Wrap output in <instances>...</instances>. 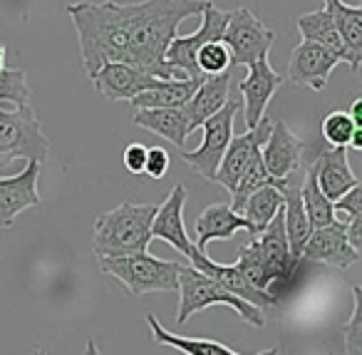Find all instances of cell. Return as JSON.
I'll return each instance as SVG.
<instances>
[{
  "mask_svg": "<svg viewBox=\"0 0 362 355\" xmlns=\"http://www.w3.org/2000/svg\"><path fill=\"white\" fill-rule=\"evenodd\" d=\"M189 266H194V269H199L202 274H206L209 278H214L218 286H223V288L228 291V293L238 295V298L248 300V303L258 305V308H268V305H276V295L268 293V291H261L256 288V286L251 283V281L246 278V276L241 274V269H238L236 264L226 266V264H214L211 259H209L206 251L197 249V246H192V251H189Z\"/></svg>",
  "mask_w": 362,
  "mask_h": 355,
  "instance_id": "obj_12",
  "label": "cell"
},
{
  "mask_svg": "<svg viewBox=\"0 0 362 355\" xmlns=\"http://www.w3.org/2000/svg\"><path fill=\"white\" fill-rule=\"evenodd\" d=\"M246 70H248V75H246V80L241 82V97H243L241 110H243V115H246V127L253 130V127L266 117L268 102L281 90L283 75L273 70L268 57L256 60L253 65H248Z\"/></svg>",
  "mask_w": 362,
  "mask_h": 355,
  "instance_id": "obj_13",
  "label": "cell"
},
{
  "mask_svg": "<svg viewBox=\"0 0 362 355\" xmlns=\"http://www.w3.org/2000/svg\"><path fill=\"white\" fill-rule=\"evenodd\" d=\"M197 239H194V246L202 251H206V246L211 241L218 239H231L236 231H248L253 236V226L251 221L243 214L231 209V204H211L199 214L197 224Z\"/></svg>",
  "mask_w": 362,
  "mask_h": 355,
  "instance_id": "obj_21",
  "label": "cell"
},
{
  "mask_svg": "<svg viewBox=\"0 0 362 355\" xmlns=\"http://www.w3.org/2000/svg\"><path fill=\"white\" fill-rule=\"evenodd\" d=\"M231 80H233V67L226 72H218V75H209L199 82L192 100L184 105V112H187V120H189V135H192L194 130H199L214 112H218L226 105Z\"/></svg>",
  "mask_w": 362,
  "mask_h": 355,
  "instance_id": "obj_20",
  "label": "cell"
},
{
  "mask_svg": "<svg viewBox=\"0 0 362 355\" xmlns=\"http://www.w3.org/2000/svg\"><path fill=\"white\" fill-rule=\"evenodd\" d=\"M258 246H261V259L263 269H266L268 283H276V281H288L293 278L298 269V261H293L291 246L286 239V226H283V209L278 211L271 219V224L256 236Z\"/></svg>",
  "mask_w": 362,
  "mask_h": 355,
  "instance_id": "obj_18",
  "label": "cell"
},
{
  "mask_svg": "<svg viewBox=\"0 0 362 355\" xmlns=\"http://www.w3.org/2000/svg\"><path fill=\"white\" fill-rule=\"evenodd\" d=\"M95 90L102 97L112 102H129L132 97H136L139 92L151 90L159 82V77H151L146 72H141L139 67L127 65V62H105L95 75L90 77Z\"/></svg>",
  "mask_w": 362,
  "mask_h": 355,
  "instance_id": "obj_16",
  "label": "cell"
},
{
  "mask_svg": "<svg viewBox=\"0 0 362 355\" xmlns=\"http://www.w3.org/2000/svg\"><path fill=\"white\" fill-rule=\"evenodd\" d=\"M100 271L115 276L132 295L159 293V291L179 288V274L184 269V261H164L151 256L149 251L127 256H100Z\"/></svg>",
  "mask_w": 362,
  "mask_h": 355,
  "instance_id": "obj_3",
  "label": "cell"
},
{
  "mask_svg": "<svg viewBox=\"0 0 362 355\" xmlns=\"http://www.w3.org/2000/svg\"><path fill=\"white\" fill-rule=\"evenodd\" d=\"M40 162H28L25 169L13 176H0V229H11L16 224V216L25 209L40 206Z\"/></svg>",
  "mask_w": 362,
  "mask_h": 355,
  "instance_id": "obj_10",
  "label": "cell"
},
{
  "mask_svg": "<svg viewBox=\"0 0 362 355\" xmlns=\"http://www.w3.org/2000/svg\"><path fill=\"white\" fill-rule=\"evenodd\" d=\"M347 115L352 117L355 127H360V130H362V97H357V100L352 102V107H350V112H347Z\"/></svg>",
  "mask_w": 362,
  "mask_h": 355,
  "instance_id": "obj_36",
  "label": "cell"
},
{
  "mask_svg": "<svg viewBox=\"0 0 362 355\" xmlns=\"http://www.w3.org/2000/svg\"><path fill=\"white\" fill-rule=\"evenodd\" d=\"M236 266L241 269V274L251 281L256 288L261 291H268L271 293V283H268V276H266V269H263V259H261V246H258V239L251 236L246 246L238 251V259H236Z\"/></svg>",
  "mask_w": 362,
  "mask_h": 355,
  "instance_id": "obj_29",
  "label": "cell"
},
{
  "mask_svg": "<svg viewBox=\"0 0 362 355\" xmlns=\"http://www.w3.org/2000/svg\"><path fill=\"white\" fill-rule=\"evenodd\" d=\"M179 310H176V323L184 325L194 313L206 310L211 305H228L233 308L248 325L253 328H266V315L263 308L248 303V300L238 298V295L228 293L223 286H218L214 278H209L206 274H202L194 266H184L179 274Z\"/></svg>",
  "mask_w": 362,
  "mask_h": 355,
  "instance_id": "obj_4",
  "label": "cell"
},
{
  "mask_svg": "<svg viewBox=\"0 0 362 355\" xmlns=\"http://www.w3.org/2000/svg\"><path fill=\"white\" fill-rule=\"evenodd\" d=\"M184 204H187V189H184V184H176L169 191V196L156 206V214L151 219V239L166 241L187 261L194 241L189 239L187 226H184Z\"/></svg>",
  "mask_w": 362,
  "mask_h": 355,
  "instance_id": "obj_17",
  "label": "cell"
},
{
  "mask_svg": "<svg viewBox=\"0 0 362 355\" xmlns=\"http://www.w3.org/2000/svg\"><path fill=\"white\" fill-rule=\"evenodd\" d=\"M303 259L317 261V264L332 266V269H350L360 259V251L352 249V244L347 241L345 224L332 221V224L310 231L305 246H303L300 261Z\"/></svg>",
  "mask_w": 362,
  "mask_h": 355,
  "instance_id": "obj_15",
  "label": "cell"
},
{
  "mask_svg": "<svg viewBox=\"0 0 362 355\" xmlns=\"http://www.w3.org/2000/svg\"><path fill=\"white\" fill-rule=\"evenodd\" d=\"M342 343L347 355H362V288L352 286V315L342 328Z\"/></svg>",
  "mask_w": 362,
  "mask_h": 355,
  "instance_id": "obj_33",
  "label": "cell"
},
{
  "mask_svg": "<svg viewBox=\"0 0 362 355\" xmlns=\"http://www.w3.org/2000/svg\"><path fill=\"white\" fill-rule=\"evenodd\" d=\"M136 127L146 132H154L156 137H164L174 147L184 150L189 137V120L184 107H156V110H134L132 117Z\"/></svg>",
  "mask_w": 362,
  "mask_h": 355,
  "instance_id": "obj_22",
  "label": "cell"
},
{
  "mask_svg": "<svg viewBox=\"0 0 362 355\" xmlns=\"http://www.w3.org/2000/svg\"><path fill=\"white\" fill-rule=\"evenodd\" d=\"M322 8L330 13L347 52H350V70L357 72L362 62V8L347 6L345 0H322Z\"/></svg>",
  "mask_w": 362,
  "mask_h": 355,
  "instance_id": "obj_23",
  "label": "cell"
},
{
  "mask_svg": "<svg viewBox=\"0 0 362 355\" xmlns=\"http://www.w3.org/2000/svg\"><path fill=\"white\" fill-rule=\"evenodd\" d=\"M296 26L303 40L317 43V45H322L325 50H330L340 62L350 65V52H347L345 43H342L340 33H337L335 23H332L330 13H327L325 8H317V11L305 13V16H298Z\"/></svg>",
  "mask_w": 362,
  "mask_h": 355,
  "instance_id": "obj_24",
  "label": "cell"
},
{
  "mask_svg": "<svg viewBox=\"0 0 362 355\" xmlns=\"http://www.w3.org/2000/svg\"><path fill=\"white\" fill-rule=\"evenodd\" d=\"M122 162H124V169L129 174H144V162H146V147L139 142H132L122 152Z\"/></svg>",
  "mask_w": 362,
  "mask_h": 355,
  "instance_id": "obj_35",
  "label": "cell"
},
{
  "mask_svg": "<svg viewBox=\"0 0 362 355\" xmlns=\"http://www.w3.org/2000/svg\"><path fill=\"white\" fill-rule=\"evenodd\" d=\"M149 320V328H151V335L159 345H169V348H176L181 350L184 355H243V353H236L231 350L228 345L218 343V340H211V338H187V335H176L171 330H166L164 325L159 323L156 315H146ZM256 355H278L276 348H268L263 353H256Z\"/></svg>",
  "mask_w": 362,
  "mask_h": 355,
  "instance_id": "obj_25",
  "label": "cell"
},
{
  "mask_svg": "<svg viewBox=\"0 0 362 355\" xmlns=\"http://www.w3.org/2000/svg\"><path fill=\"white\" fill-rule=\"evenodd\" d=\"M169 171V152L164 147H146L144 174L151 179H161Z\"/></svg>",
  "mask_w": 362,
  "mask_h": 355,
  "instance_id": "obj_34",
  "label": "cell"
},
{
  "mask_svg": "<svg viewBox=\"0 0 362 355\" xmlns=\"http://www.w3.org/2000/svg\"><path fill=\"white\" fill-rule=\"evenodd\" d=\"M50 142L42 132L35 110L30 105H6L0 102V169L11 162H47Z\"/></svg>",
  "mask_w": 362,
  "mask_h": 355,
  "instance_id": "obj_5",
  "label": "cell"
},
{
  "mask_svg": "<svg viewBox=\"0 0 362 355\" xmlns=\"http://www.w3.org/2000/svg\"><path fill=\"white\" fill-rule=\"evenodd\" d=\"M30 100V87H28V75L25 70L18 67H6L0 72V102L6 105H28Z\"/></svg>",
  "mask_w": 362,
  "mask_h": 355,
  "instance_id": "obj_32",
  "label": "cell"
},
{
  "mask_svg": "<svg viewBox=\"0 0 362 355\" xmlns=\"http://www.w3.org/2000/svg\"><path fill=\"white\" fill-rule=\"evenodd\" d=\"M355 130H360V127H355L352 117L347 115V112H342V110L327 112V115L322 117V122H320L322 142H327L330 147H347V145H350V140H352V135H355Z\"/></svg>",
  "mask_w": 362,
  "mask_h": 355,
  "instance_id": "obj_30",
  "label": "cell"
},
{
  "mask_svg": "<svg viewBox=\"0 0 362 355\" xmlns=\"http://www.w3.org/2000/svg\"><path fill=\"white\" fill-rule=\"evenodd\" d=\"M303 140L286 125L283 120H276L271 125L266 142L261 147V159L266 171L278 181H288L293 174H298L303 167Z\"/></svg>",
  "mask_w": 362,
  "mask_h": 355,
  "instance_id": "obj_9",
  "label": "cell"
},
{
  "mask_svg": "<svg viewBox=\"0 0 362 355\" xmlns=\"http://www.w3.org/2000/svg\"><path fill=\"white\" fill-rule=\"evenodd\" d=\"M271 125H273V120L263 117L253 130H246V132H241V135H233L231 142H228V150L223 152V159H221V164H218L214 181H218L223 189H228L233 194V189H236L241 174L246 171L251 157L256 154V152L263 147V142H266L268 132H271Z\"/></svg>",
  "mask_w": 362,
  "mask_h": 355,
  "instance_id": "obj_14",
  "label": "cell"
},
{
  "mask_svg": "<svg viewBox=\"0 0 362 355\" xmlns=\"http://www.w3.org/2000/svg\"><path fill=\"white\" fill-rule=\"evenodd\" d=\"M238 112H241V102L228 100L221 110L214 112L202 125L204 127L202 145L192 152L181 150V159L187 162L197 174H202L204 179L214 181V176H216V169L223 159V152L228 150V142L233 137V122H236Z\"/></svg>",
  "mask_w": 362,
  "mask_h": 355,
  "instance_id": "obj_6",
  "label": "cell"
},
{
  "mask_svg": "<svg viewBox=\"0 0 362 355\" xmlns=\"http://www.w3.org/2000/svg\"><path fill=\"white\" fill-rule=\"evenodd\" d=\"M33 355H47V353H45V348H35L33 350Z\"/></svg>",
  "mask_w": 362,
  "mask_h": 355,
  "instance_id": "obj_38",
  "label": "cell"
},
{
  "mask_svg": "<svg viewBox=\"0 0 362 355\" xmlns=\"http://www.w3.org/2000/svg\"><path fill=\"white\" fill-rule=\"evenodd\" d=\"M197 67L204 77L231 70V52H228V47L223 45V40L204 43L197 52Z\"/></svg>",
  "mask_w": 362,
  "mask_h": 355,
  "instance_id": "obj_31",
  "label": "cell"
},
{
  "mask_svg": "<svg viewBox=\"0 0 362 355\" xmlns=\"http://www.w3.org/2000/svg\"><path fill=\"white\" fill-rule=\"evenodd\" d=\"M303 176H305V181L300 184V199H303V206H305L308 219H310V226L313 229H320V226L332 224V221H335V209H332V201L320 191L315 169L305 167Z\"/></svg>",
  "mask_w": 362,
  "mask_h": 355,
  "instance_id": "obj_28",
  "label": "cell"
},
{
  "mask_svg": "<svg viewBox=\"0 0 362 355\" xmlns=\"http://www.w3.org/2000/svg\"><path fill=\"white\" fill-rule=\"evenodd\" d=\"M340 65L330 50L310 40H303L300 45L293 47L291 60H288V80L298 87H310V90L320 92L325 90L327 80H330L332 70Z\"/></svg>",
  "mask_w": 362,
  "mask_h": 355,
  "instance_id": "obj_11",
  "label": "cell"
},
{
  "mask_svg": "<svg viewBox=\"0 0 362 355\" xmlns=\"http://www.w3.org/2000/svg\"><path fill=\"white\" fill-rule=\"evenodd\" d=\"M221 40L231 52V67H248L261 57H268L276 33L248 8H236V11H228V23Z\"/></svg>",
  "mask_w": 362,
  "mask_h": 355,
  "instance_id": "obj_7",
  "label": "cell"
},
{
  "mask_svg": "<svg viewBox=\"0 0 362 355\" xmlns=\"http://www.w3.org/2000/svg\"><path fill=\"white\" fill-rule=\"evenodd\" d=\"M228 23V11H221L209 0L206 8L202 13V26L194 30L192 35H176L171 45L166 47L164 62L176 72L179 77H192V80H204V75L197 67V52L204 43L209 40H221L223 30Z\"/></svg>",
  "mask_w": 362,
  "mask_h": 355,
  "instance_id": "obj_8",
  "label": "cell"
},
{
  "mask_svg": "<svg viewBox=\"0 0 362 355\" xmlns=\"http://www.w3.org/2000/svg\"><path fill=\"white\" fill-rule=\"evenodd\" d=\"M209 0H80L65 13L80 38L82 70L92 77L105 62H127L159 80H184L164 62L166 47L187 18L202 16Z\"/></svg>",
  "mask_w": 362,
  "mask_h": 355,
  "instance_id": "obj_1",
  "label": "cell"
},
{
  "mask_svg": "<svg viewBox=\"0 0 362 355\" xmlns=\"http://www.w3.org/2000/svg\"><path fill=\"white\" fill-rule=\"evenodd\" d=\"M283 209V194L278 186H261L256 189L246 201L243 206L238 209V214H243L253 226V236H258L268 224L271 219Z\"/></svg>",
  "mask_w": 362,
  "mask_h": 355,
  "instance_id": "obj_27",
  "label": "cell"
},
{
  "mask_svg": "<svg viewBox=\"0 0 362 355\" xmlns=\"http://www.w3.org/2000/svg\"><path fill=\"white\" fill-rule=\"evenodd\" d=\"M199 82L192 77H184V80H159L151 90L139 92L136 97H132L129 105L134 110H156V107H184L192 95L197 92Z\"/></svg>",
  "mask_w": 362,
  "mask_h": 355,
  "instance_id": "obj_26",
  "label": "cell"
},
{
  "mask_svg": "<svg viewBox=\"0 0 362 355\" xmlns=\"http://www.w3.org/2000/svg\"><path fill=\"white\" fill-rule=\"evenodd\" d=\"M6 70V45L0 43V72Z\"/></svg>",
  "mask_w": 362,
  "mask_h": 355,
  "instance_id": "obj_37",
  "label": "cell"
},
{
  "mask_svg": "<svg viewBox=\"0 0 362 355\" xmlns=\"http://www.w3.org/2000/svg\"><path fill=\"white\" fill-rule=\"evenodd\" d=\"M310 167L315 169L320 191L330 201L340 199L345 191L360 184V179H357L350 167V159H347V147H330V150L317 152Z\"/></svg>",
  "mask_w": 362,
  "mask_h": 355,
  "instance_id": "obj_19",
  "label": "cell"
},
{
  "mask_svg": "<svg viewBox=\"0 0 362 355\" xmlns=\"http://www.w3.org/2000/svg\"><path fill=\"white\" fill-rule=\"evenodd\" d=\"M159 204H124L97 216L92 251L95 256H127L149 249L151 219Z\"/></svg>",
  "mask_w": 362,
  "mask_h": 355,
  "instance_id": "obj_2",
  "label": "cell"
}]
</instances>
